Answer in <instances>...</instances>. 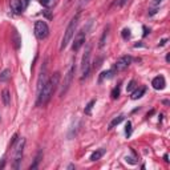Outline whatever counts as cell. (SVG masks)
<instances>
[{"label": "cell", "mask_w": 170, "mask_h": 170, "mask_svg": "<svg viewBox=\"0 0 170 170\" xmlns=\"http://www.w3.org/2000/svg\"><path fill=\"white\" fill-rule=\"evenodd\" d=\"M91 2V0H81V2H80V5H84V4H86V3H89Z\"/></svg>", "instance_id": "obj_34"}, {"label": "cell", "mask_w": 170, "mask_h": 170, "mask_svg": "<svg viewBox=\"0 0 170 170\" xmlns=\"http://www.w3.org/2000/svg\"><path fill=\"white\" fill-rule=\"evenodd\" d=\"M169 60H170V56H169V53H168V55H166V61L169 63Z\"/></svg>", "instance_id": "obj_38"}, {"label": "cell", "mask_w": 170, "mask_h": 170, "mask_svg": "<svg viewBox=\"0 0 170 170\" xmlns=\"http://www.w3.org/2000/svg\"><path fill=\"white\" fill-rule=\"evenodd\" d=\"M59 81H60V73L56 72L53 73V76L49 80H47L44 88H43L41 93H40V96L36 100V105L37 106H44L47 105V102L51 100V97L53 96V93L56 92V89H57L59 86Z\"/></svg>", "instance_id": "obj_1"}, {"label": "cell", "mask_w": 170, "mask_h": 170, "mask_svg": "<svg viewBox=\"0 0 170 170\" xmlns=\"http://www.w3.org/2000/svg\"><path fill=\"white\" fill-rule=\"evenodd\" d=\"M18 137H19V136H18V133H15V134L12 136V140H11V142H9V149H11V148H13V145H15V142L19 140Z\"/></svg>", "instance_id": "obj_28"}, {"label": "cell", "mask_w": 170, "mask_h": 170, "mask_svg": "<svg viewBox=\"0 0 170 170\" xmlns=\"http://www.w3.org/2000/svg\"><path fill=\"white\" fill-rule=\"evenodd\" d=\"M85 37H86V28L81 29L80 32H77V35L75 36V40H73V44H72V51L73 52H77L85 43Z\"/></svg>", "instance_id": "obj_8"}, {"label": "cell", "mask_w": 170, "mask_h": 170, "mask_svg": "<svg viewBox=\"0 0 170 170\" xmlns=\"http://www.w3.org/2000/svg\"><path fill=\"white\" fill-rule=\"evenodd\" d=\"M152 85L156 91H162V89H165V86H166L165 77L164 76H157V77H154L152 81Z\"/></svg>", "instance_id": "obj_10"}, {"label": "cell", "mask_w": 170, "mask_h": 170, "mask_svg": "<svg viewBox=\"0 0 170 170\" xmlns=\"http://www.w3.org/2000/svg\"><path fill=\"white\" fill-rule=\"evenodd\" d=\"M144 31H145V32H144V36H146V35H148V32H149V31H148V28H146V27H144Z\"/></svg>", "instance_id": "obj_36"}, {"label": "cell", "mask_w": 170, "mask_h": 170, "mask_svg": "<svg viewBox=\"0 0 170 170\" xmlns=\"http://www.w3.org/2000/svg\"><path fill=\"white\" fill-rule=\"evenodd\" d=\"M9 5H11V11L16 15H20L24 9V4H23L21 0H11L9 2Z\"/></svg>", "instance_id": "obj_11"}, {"label": "cell", "mask_w": 170, "mask_h": 170, "mask_svg": "<svg viewBox=\"0 0 170 170\" xmlns=\"http://www.w3.org/2000/svg\"><path fill=\"white\" fill-rule=\"evenodd\" d=\"M120 92H121V88H120V85H117V86H116V88L112 91V93H111L112 98H113V100H117V98L120 97Z\"/></svg>", "instance_id": "obj_22"}, {"label": "cell", "mask_w": 170, "mask_h": 170, "mask_svg": "<svg viewBox=\"0 0 170 170\" xmlns=\"http://www.w3.org/2000/svg\"><path fill=\"white\" fill-rule=\"evenodd\" d=\"M125 136L128 138L132 136V122L130 121H128L126 122V125H125Z\"/></svg>", "instance_id": "obj_23"}, {"label": "cell", "mask_w": 170, "mask_h": 170, "mask_svg": "<svg viewBox=\"0 0 170 170\" xmlns=\"http://www.w3.org/2000/svg\"><path fill=\"white\" fill-rule=\"evenodd\" d=\"M104 153H105V149H98V150L93 152L91 156V161H98V159L104 156Z\"/></svg>", "instance_id": "obj_15"}, {"label": "cell", "mask_w": 170, "mask_h": 170, "mask_svg": "<svg viewBox=\"0 0 170 170\" xmlns=\"http://www.w3.org/2000/svg\"><path fill=\"white\" fill-rule=\"evenodd\" d=\"M126 3H128V0H116V2L113 3V5L114 7H122V5H125Z\"/></svg>", "instance_id": "obj_27"}, {"label": "cell", "mask_w": 170, "mask_h": 170, "mask_svg": "<svg viewBox=\"0 0 170 170\" xmlns=\"http://www.w3.org/2000/svg\"><path fill=\"white\" fill-rule=\"evenodd\" d=\"M146 92V88L145 86H142V88H138V89H136L134 92H132V100H138V98H141L142 97V95Z\"/></svg>", "instance_id": "obj_13"}, {"label": "cell", "mask_w": 170, "mask_h": 170, "mask_svg": "<svg viewBox=\"0 0 170 170\" xmlns=\"http://www.w3.org/2000/svg\"><path fill=\"white\" fill-rule=\"evenodd\" d=\"M113 75H114V71H113V69H109V71L102 72L101 75H100V80H98V81L101 82L104 79H112V77H113Z\"/></svg>", "instance_id": "obj_17"}, {"label": "cell", "mask_w": 170, "mask_h": 170, "mask_svg": "<svg viewBox=\"0 0 170 170\" xmlns=\"http://www.w3.org/2000/svg\"><path fill=\"white\" fill-rule=\"evenodd\" d=\"M0 120H2V118H0Z\"/></svg>", "instance_id": "obj_40"}, {"label": "cell", "mask_w": 170, "mask_h": 170, "mask_svg": "<svg viewBox=\"0 0 170 170\" xmlns=\"http://www.w3.org/2000/svg\"><path fill=\"white\" fill-rule=\"evenodd\" d=\"M47 64V63H45ZM44 64V68L41 69V73H40L39 76V80H37V97L40 96V93H41L43 88H44L45 82H47V65Z\"/></svg>", "instance_id": "obj_9"}, {"label": "cell", "mask_w": 170, "mask_h": 170, "mask_svg": "<svg viewBox=\"0 0 170 170\" xmlns=\"http://www.w3.org/2000/svg\"><path fill=\"white\" fill-rule=\"evenodd\" d=\"M108 32H109V25L106 27L104 29V32H102V36H101V39H100V44H98L100 48H102V47L105 45V39H106V36H108Z\"/></svg>", "instance_id": "obj_19"}, {"label": "cell", "mask_w": 170, "mask_h": 170, "mask_svg": "<svg viewBox=\"0 0 170 170\" xmlns=\"http://www.w3.org/2000/svg\"><path fill=\"white\" fill-rule=\"evenodd\" d=\"M125 159H126V162H130V164H132V165H134V164H136V162H134V161H133V158H130V157H126Z\"/></svg>", "instance_id": "obj_33"}, {"label": "cell", "mask_w": 170, "mask_h": 170, "mask_svg": "<svg viewBox=\"0 0 170 170\" xmlns=\"http://www.w3.org/2000/svg\"><path fill=\"white\" fill-rule=\"evenodd\" d=\"M153 113H154V111H150V112H149V113H148V117H149V116H152Z\"/></svg>", "instance_id": "obj_39"}, {"label": "cell", "mask_w": 170, "mask_h": 170, "mask_svg": "<svg viewBox=\"0 0 170 170\" xmlns=\"http://www.w3.org/2000/svg\"><path fill=\"white\" fill-rule=\"evenodd\" d=\"M2 100L4 106H9V104H11V93H9L8 89H4L2 92Z\"/></svg>", "instance_id": "obj_12"}, {"label": "cell", "mask_w": 170, "mask_h": 170, "mask_svg": "<svg viewBox=\"0 0 170 170\" xmlns=\"http://www.w3.org/2000/svg\"><path fill=\"white\" fill-rule=\"evenodd\" d=\"M101 61H102V57H98V59L95 61V65H93V68H95V69H97L98 66L101 65Z\"/></svg>", "instance_id": "obj_30"}, {"label": "cell", "mask_w": 170, "mask_h": 170, "mask_svg": "<svg viewBox=\"0 0 170 170\" xmlns=\"http://www.w3.org/2000/svg\"><path fill=\"white\" fill-rule=\"evenodd\" d=\"M164 159H165V162H169V156L165 154V156H164Z\"/></svg>", "instance_id": "obj_35"}, {"label": "cell", "mask_w": 170, "mask_h": 170, "mask_svg": "<svg viewBox=\"0 0 170 170\" xmlns=\"http://www.w3.org/2000/svg\"><path fill=\"white\" fill-rule=\"evenodd\" d=\"M29 2H31V0H24V7L28 5V3H29Z\"/></svg>", "instance_id": "obj_37"}, {"label": "cell", "mask_w": 170, "mask_h": 170, "mask_svg": "<svg viewBox=\"0 0 170 170\" xmlns=\"http://www.w3.org/2000/svg\"><path fill=\"white\" fill-rule=\"evenodd\" d=\"M79 19H80V12H77L75 16L71 19V21H69L68 27H66L65 32H64V37L61 40V45H60V49H65L68 44L71 43V40L73 39V36H75V32H76V28H77V24H79Z\"/></svg>", "instance_id": "obj_2"}, {"label": "cell", "mask_w": 170, "mask_h": 170, "mask_svg": "<svg viewBox=\"0 0 170 170\" xmlns=\"http://www.w3.org/2000/svg\"><path fill=\"white\" fill-rule=\"evenodd\" d=\"M49 35V27L45 21L43 20H39V21L35 23V36L39 40H44L47 36Z\"/></svg>", "instance_id": "obj_6"}, {"label": "cell", "mask_w": 170, "mask_h": 170, "mask_svg": "<svg viewBox=\"0 0 170 170\" xmlns=\"http://www.w3.org/2000/svg\"><path fill=\"white\" fill-rule=\"evenodd\" d=\"M96 104V100H91V101L88 102V105L85 106V109H84V112H85V114H91V112H92V108H93V105Z\"/></svg>", "instance_id": "obj_21"}, {"label": "cell", "mask_w": 170, "mask_h": 170, "mask_svg": "<svg viewBox=\"0 0 170 170\" xmlns=\"http://www.w3.org/2000/svg\"><path fill=\"white\" fill-rule=\"evenodd\" d=\"M11 79V69H4L0 73V82H7Z\"/></svg>", "instance_id": "obj_16"}, {"label": "cell", "mask_w": 170, "mask_h": 170, "mask_svg": "<svg viewBox=\"0 0 170 170\" xmlns=\"http://www.w3.org/2000/svg\"><path fill=\"white\" fill-rule=\"evenodd\" d=\"M166 43H168V39H162V40H161V43H159V45H158V47H164V45L166 44Z\"/></svg>", "instance_id": "obj_32"}, {"label": "cell", "mask_w": 170, "mask_h": 170, "mask_svg": "<svg viewBox=\"0 0 170 170\" xmlns=\"http://www.w3.org/2000/svg\"><path fill=\"white\" fill-rule=\"evenodd\" d=\"M162 3V0H152L150 8H159V4Z\"/></svg>", "instance_id": "obj_26"}, {"label": "cell", "mask_w": 170, "mask_h": 170, "mask_svg": "<svg viewBox=\"0 0 170 170\" xmlns=\"http://www.w3.org/2000/svg\"><path fill=\"white\" fill-rule=\"evenodd\" d=\"M24 148H25V138L18 140V145L15 148V156H13V168L19 169L20 162H21L23 154H24Z\"/></svg>", "instance_id": "obj_5"}, {"label": "cell", "mask_w": 170, "mask_h": 170, "mask_svg": "<svg viewBox=\"0 0 170 170\" xmlns=\"http://www.w3.org/2000/svg\"><path fill=\"white\" fill-rule=\"evenodd\" d=\"M40 3H41L44 7H49L53 3V0H40Z\"/></svg>", "instance_id": "obj_29"}, {"label": "cell", "mask_w": 170, "mask_h": 170, "mask_svg": "<svg viewBox=\"0 0 170 170\" xmlns=\"http://www.w3.org/2000/svg\"><path fill=\"white\" fill-rule=\"evenodd\" d=\"M75 71H76V66L75 64H72L71 65V68L68 69V72L65 73V76H64V81L61 82V88H60V92H59V96L60 97H64L65 96V93L68 92V89H69V86H71L72 84V80H73V76H75Z\"/></svg>", "instance_id": "obj_4"}, {"label": "cell", "mask_w": 170, "mask_h": 170, "mask_svg": "<svg viewBox=\"0 0 170 170\" xmlns=\"http://www.w3.org/2000/svg\"><path fill=\"white\" fill-rule=\"evenodd\" d=\"M41 157H43V152L40 150V152L37 153V156H36V158H35V162H33V164L29 166V169L32 170V169H36V168H37V165H39V162H40V159H41Z\"/></svg>", "instance_id": "obj_20"}, {"label": "cell", "mask_w": 170, "mask_h": 170, "mask_svg": "<svg viewBox=\"0 0 170 170\" xmlns=\"http://www.w3.org/2000/svg\"><path fill=\"white\" fill-rule=\"evenodd\" d=\"M157 12H158V8H150V9H149V12H148V15L153 16V15H156Z\"/></svg>", "instance_id": "obj_31"}, {"label": "cell", "mask_w": 170, "mask_h": 170, "mask_svg": "<svg viewBox=\"0 0 170 170\" xmlns=\"http://www.w3.org/2000/svg\"><path fill=\"white\" fill-rule=\"evenodd\" d=\"M124 120H125V116H124V114H120L118 117L113 118V120H112V122H111V124H109V129H113V128H114V126L120 125L122 121H124Z\"/></svg>", "instance_id": "obj_14"}, {"label": "cell", "mask_w": 170, "mask_h": 170, "mask_svg": "<svg viewBox=\"0 0 170 170\" xmlns=\"http://www.w3.org/2000/svg\"><path fill=\"white\" fill-rule=\"evenodd\" d=\"M136 85H137V82L134 81V80H132L130 82H129V85H128V88H126V92H132L133 89L136 88Z\"/></svg>", "instance_id": "obj_25"}, {"label": "cell", "mask_w": 170, "mask_h": 170, "mask_svg": "<svg viewBox=\"0 0 170 170\" xmlns=\"http://www.w3.org/2000/svg\"><path fill=\"white\" fill-rule=\"evenodd\" d=\"M121 35H122V39L128 40L129 37H130V35H132V33H130V29H129V28H124V29H122V33H121Z\"/></svg>", "instance_id": "obj_24"}, {"label": "cell", "mask_w": 170, "mask_h": 170, "mask_svg": "<svg viewBox=\"0 0 170 170\" xmlns=\"http://www.w3.org/2000/svg\"><path fill=\"white\" fill-rule=\"evenodd\" d=\"M91 53H92V45L88 44L81 60V80H85L89 76V72H91Z\"/></svg>", "instance_id": "obj_3"}, {"label": "cell", "mask_w": 170, "mask_h": 170, "mask_svg": "<svg viewBox=\"0 0 170 170\" xmlns=\"http://www.w3.org/2000/svg\"><path fill=\"white\" fill-rule=\"evenodd\" d=\"M12 41H13V45H15L16 49L20 48V43H21V39H20L19 33L16 31H13V36H12Z\"/></svg>", "instance_id": "obj_18"}, {"label": "cell", "mask_w": 170, "mask_h": 170, "mask_svg": "<svg viewBox=\"0 0 170 170\" xmlns=\"http://www.w3.org/2000/svg\"><path fill=\"white\" fill-rule=\"evenodd\" d=\"M132 61H133L132 56H128V55L121 56V57H120L117 61L114 63V65H113L112 69L114 71V73H116V72H122V71H125V69L132 64Z\"/></svg>", "instance_id": "obj_7"}]
</instances>
